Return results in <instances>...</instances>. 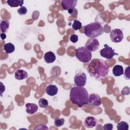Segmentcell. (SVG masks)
Wrapping results in <instances>:
<instances>
[{"instance_id": "1", "label": "cell", "mask_w": 130, "mask_h": 130, "mask_svg": "<svg viewBox=\"0 0 130 130\" xmlns=\"http://www.w3.org/2000/svg\"><path fill=\"white\" fill-rule=\"evenodd\" d=\"M87 71L91 77L98 80H102L108 76L109 67L103 60L94 58L90 61Z\"/></svg>"}, {"instance_id": "2", "label": "cell", "mask_w": 130, "mask_h": 130, "mask_svg": "<svg viewBox=\"0 0 130 130\" xmlns=\"http://www.w3.org/2000/svg\"><path fill=\"white\" fill-rule=\"evenodd\" d=\"M89 94L83 86H75L70 90V100L74 104L79 107L88 104Z\"/></svg>"}, {"instance_id": "3", "label": "cell", "mask_w": 130, "mask_h": 130, "mask_svg": "<svg viewBox=\"0 0 130 130\" xmlns=\"http://www.w3.org/2000/svg\"><path fill=\"white\" fill-rule=\"evenodd\" d=\"M104 32L103 26L98 22H91L84 26V34L89 38H96Z\"/></svg>"}, {"instance_id": "4", "label": "cell", "mask_w": 130, "mask_h": 130, "mask_svg": "<svg viewBox=\"0 0 130 130\" xmlns=\"http://www.w3.org/2000/svg\"><path fill=\"white\" fill-rule=\"evenodd\" d=\"M75 55L76 58L83 63L89 62L92 57V53L85 46L80 47L76 49Z\"/></svg>"}, {"instance_id": "5", "label": "cell", "mask_w": 130, "mask_h": 130, "mask_svg": "<svg viewBox=\"0 0 130 130\" xmlns=\"http://www.w3.org/2000/svg\"><path fill=\"white\" fill-rule=\"evenodd\" d=\"M104 48L102 49L100 51V55L102 57L106 58L107 59H111L115 55H118L112 47L108 46L107 44H104Z\"/></svg>"}, {"instance_id": "6", "label": "cell", "mask_w": 130, "mask_h": 130, "mask_svg": "<svg viewBox=\"0 0 130 130\" xmlns=\"http://www.w3.org/2000/svg\"><path fill=\"white\" fill-rule=\"evenodd\" d=\"M110 37L113 42L119 43L123 39V34L122 30L119 28H115L111 30Z\"/></svg>"}, {"instance_id": "7", "label": "cell", "mask_w": 130, "mask_h": 130, "mask_svg": "<svg viewBox=\"0 0 130 130\" xmlns=\"http://www.w3.org/2000/svg\"><path fill=\"white\" fill-rule=\"evenodd\" d=\"M85 47L91 52H94L100 47V43L96 38H90L85 43Z\"/></svg>"}, {"instance_id": "8", "label": "cell", "mask_w": 130, "mask_h": 130, "mask_svg": "<svg viewBox=\"0 0 130 130\" xmlns=\"http://www.w3.org/2000/svg\"><path fill=\"white\" fill-rule=\"evenodd\" d=\"M101 98L96 93H91L89 95L88 104L92 107H99L101 105Z\"/></svg>"}, {"instance_id": "9", "label": "cell", "mask_w": 130, "mask_h": 130, "mask_svg": "<svg viewBox=\"0 0 130 130\" xmlns=\"http://www.w3.org/2000/svg\"><path fill=\"white\" fill-rule=\"evenodd\" d=\"M86 75L84 73H79L74 77V83L77 86H84L86 83Z\"/></svg>"}, {"instance_id": "10", "label": "cell", "mask_w": 130, "mask_h": 130, "mask_svg": "<svg viewBox=\"0 0 130 130\" xmlns=\"http://www.w3.org/2000/svg\"><path fill=\"white\" fill-rule=\"evenodd\" d=\"M77 2V0H62L61 1V6L63 10H69L75 9Z\"/></svg>"}, {"instance_id": "11", "label": "cell", "mask_w": 130, "mask_h": 130, "mask_svg": "<svg viewBox=\"0 0 130 130\" xmlns=\"http://www.w3.org/2000/svg\"><path fill=\"white\" fill-rule=\"evenodd\" d=\"M84 124L85 127L87 128H92L96 126L97 124V120L94 117L88 116L85 119Z\"/></svg>"}, {"instance_id": "12", "label": "cell", "mask_w": 130, "mask_h": 130, "mask_svg": "<svg viewBox=\"0 0 130 130\" xmlns=\"http://www.w3.org/2000/svg\"><path fill=\"white\" fill-rule=\"evenodd\" d=\"M26 112L29 114H34L38 110V106L34 103H27L25 105Z\"/></svg>"}, {"instance_id": "13", "label": "cell", "mask_w": 130, "mask_h": 130, "mask_svg": "<svg viewBox=\"0 0 130 130\" xmlns=\"http://www.w3.org/2000/svg\"><path fill=\"white\" fill-rule=\"evenodd\" d=\"M58 88L55 85L50 84L46 87V92L50 96H54L56 95L58 92Z\"/></svg>"}, {"instance_id": "14", "label": "cell", "mask_w": 130, "mask_h": 130, "mask_svg": "<svg viewBox=\"0 0 130 130\" xmlns=\"http://www.w3.org/2000/svg\"><path fill=\"white\" fill-rule=\"evenodd\" d=\"M44 59L45 62L47 63L53 62L56 59V56L54 53L52 51H48L45 53L44 55Z\"/></svg>"}, {"instance_id": "15", "label": "cell", "mask_w": 130, "mask_h": 130, "mask_svg": "<svg viewBox=\"0 0 130 130\" xmlns=\"http://www.w3.org/2000/svg\"><path fill=\"white\" fill-rule=\"evenodd\" d=\"M28 76L26 71L23 70H17L15 73V78L18 80H21L26 79Z\"/></svg>"}, {"instance_id": "16", "label": "cell", "mask_w": 130, "mask_h": 130, "mask_svg": "<svg viewBox=\"0 0 130 130\" xmlns=\"http://www.w3.org/2000/svg\"><path fill=\"white\" fill-rule=\"evenodd\" d=\"M112 73L114 76L119 77L123 74V68L120 65H115L112 69Z\"/></svg>"}, {"instance_id": "17", "label": "cell", "mask_w": 130, "mask_h": 130, "mask_svg": "<svg viewBox=\"0 0 130 130\" xmlns=\"http://www.w3.org/2000/svg\"><path fill=\"white\" fill-rule=\"evenodd\" d=\"M7 3L11 7H17L18 6H20L21 7H23L24 1L20 0H8Z\"/></svg>"}, {"instance_id": "18", "label": "cell", "mask_w": 130, "mask_h": 130, "mask_svg": "<svg viewBox=\"0 0 130 130\" xmlns=\"http://www.w3.org/2000/svg\"><path fill=\"white\" fill-rule=\"evenodd\" d=\"M3 49L7 54H10L15 51V46L11 43L5 44L3 46Z\"/></svg>"}, {"instance_id": "19", "label": "cell", "mask_w": 130, "mask_h": 130, "mask_svg": "<svg viewBox=\"0 0 130 130\" xmlns=\"http://www.w3.org/2000/svg\"><path fill=\"white\" fill-rule=\"evenodd\" d=\"M1 30L2 33L7 32L10 26V22L9 20H2L1 22Z\"/></svg>"}, {"instance_id": "20", "label": "cell", "mask_w": 130, "mask_h": 130, "mask_svg": "<svg viewBox=\"0 0 130 130\" xmlns=\"http://www.w3.org/2000/svg\"><path fill=\"white\" fill-rule=\"evenodd\" d=\"M61 68L58 66L53 67L50 71V74L52 76L55 78L58 77L61 74Z\"/></svg>"}, {"instance_id": "21", "label": "cell", "mask_w": 130, "mask_h": 130, "mask_svg": "<svg viewBox=\"0 0 130 130\" xmlns=\"http://www.w3.org/2000/svg\"><path fill=\"white\" fill-rule=\"evenodd\" d=\"M117 128L118 130H128V124L125 121H121L117 123Z\"/></svg>"}, {"instance_id": "22", "label": "cell", "mask_w": 130, "mask_h": 130, "mask_svg": "<svg viewBox=\"0 0 130 130\" xmlns=\"http://www.w3.org/2000/svg\"><path fill=\"white\" fill-rule=\"evenodd\" d=\"M39 105L41 108H46L48 106V102L45 99L41 98L39 101Z\"/></svg>"}, {"instance_id": "23", "label": "cell", "mask_w": 130, "mask_h": 130, "mask_svg": "<svg viewBox=\"0 0 130 130\" xmlns=\"http://www.w3.org/2000/svg\"><path fill=\"white\" fill-rule=\"evenodd\" d=\"M72 27L75 30H79L82 27V23L77 20H74L73 24H72Z\"/></svg>"}, {"instance_id": "24", "label": "cell", "mask_w": 130, "mask_h": 130, "mask_svg": "<svg viewBox=\"0 0 130 130\" xmlns=\"http://www.w3.org/2000/svg\"><path fill=\"white\" fill-rule=\"evenodd\" d=\"M54 125L57 127H59L63 125L64 123V119L63 118H56L54 119Z\"/></svg>"}, {"instance_id": "25", "label": "cell", "mask_w": 130, "mask_h": 130, "mask_svg": "<svg viewBox=\"0 0 130 130\" xmlns=\"http://www.w3.org/2000/svg\"><path fill=\"white\" fill-rule=\"evenodd\" d=\"M17 12L19 15H25L27 13V10L25 7H22L18 9Z\"/></svg>"}, {"instance_id": "26", "label": "cell", "mask_w": 130, "mask_h": 130, "mask_svg": "<svg viewBox=\"0 0 130 130\" xmlns=\"http://www.w3.org/2000/svg\"><path fill=\"white\" fill-rule=\"evenodd\" d=\"M129 66H127L125 70L124 73H123L125 79L126 80H129L130 79V76H129Z\"/></svg>"}, {"instance_id": "27", "label": "cell", "mask_w": 130, "mask_h": 130, "mask_svg": "<svg viewBox=\"0 0 130 130\" xmlns=\"http://www.w3.org/2000/svg\"><path fill=\"white\" fill-rule=\"evenodd\" d=\"M70 41L72 43H76L78 41V37L77 35L75 34H72L70 36Z\"/></svg>"}, {"instance_id": "28", "label": "cell", "mask_w": 130, "mask_h": 130, "mask_svg": "<svg viewBox=\"0 0 130 130\" xmlns=\"http://www.w3.org/2000/svg\"><path fill=\"white\" fill-rule=\"evenodd\" d=\"M121 93L122 95H128L129 94V88L128 86L124 87L122 90L121 91Z\"/></svg>"}, {"instance_id": "29", "label": "cell", "mask_w": 130, "mask_h": 130, "mask_svg": "<svg viewBox=\"0 0 130 130\" xmlns=\"http://www.w3.org/2000/svg\"><path fill=\"white\" fill-rule=\"evenodd\" d=\"M113 125L112 123H106L103 126V129L104 130H112Z\"/></svg>"}, {"instance_id": "30", "label": "cell", "mask_w": 130, "mask_h": 130, "mask_svg": "<svg viewBox=\"0 0 130 130\" xmlns=\"http://www.w3.org/2000/svg\"><path fill=\"white\" fill-rule=\"evenodd\" d=\"M48 129V127L43 124H38L34 128V129Z\"/></svg>"}, {"instance_id": "31", "label": "cell", "mask_w": 130, "mask_h": 130, "mask_svg": "<svg viewBox=\"0 0 130 130\" xmlns=\"http://www.w3.org/2000/svg\"><path fill=\"white\" fill-rule=\"evenodd\" d=\"M1 96H2L3 92L5 91V86L4 85V84H3V83L1 82Z\"/></svg>"}, {"instance_id": "32", "label": "cell", "mask_w": 130, "mask_h": 130, "mask_svg": "<svg viewBox=\"0 0 130 130\" xmlns=\"http://www.w3.org/2000/svg\"><path fill=\"white\" fill-rule=\"evenodd\" d=\"M1 37L2 40H4L6 38V35L5 33H1Z\"/></svg>"}]
</instances>
